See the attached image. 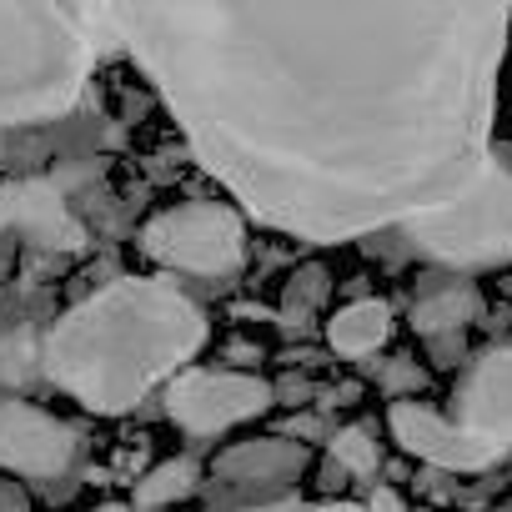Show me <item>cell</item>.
<instances>
[{
    "label": "cell",
    "mask_w": 512,
    "mask_h": 512,
    "mask_svg": "<svg viewBox=\"0 0 512 512\" xmlns=\"http://www.w3.org/2000/svg\"><path fill=\"white\" fill-rule=\"evenodd\" d=\"M206 347V312L161 277H121L71 307L41 342L46 377L81 407L131 412Z\"/></svg>",
    "instance_id": "2"
},
{
    "label": "cell",
    "mask_w": 512,
    "mask_h": 512,
    "mask_svg": "<svg viewBox=\"0 0 512 512\" xmlns=\"http://www.w3.org/2000/svg\"><path fill=\"white\" fill-rule=\"evenodd\" d=\"M482 312V292L467 282V277H442L432 282L417 307H412V327L427 337V342H442V337H462L467 322H477Z\"/></svg>",
    "instance_id": "12"
},
{
    "label": "cell",
    "mask_w": 512,
    "mask_h": 512,
    "mask_svg": "<svg viewBox=\"0 0 512 512\" xmlns=\"http://www.w3.org/2000/svg\"><path fill=\"white\" fill-rule=\"evenodd\" d=\"M382 387H387L392 397H397V392H417V387H422V372H417L412 362H402V357H397V362L382 372Z\"/></svg>",
    "instance_id": "17"
},
{
    "label": "cell",
    "mask_w": 512,
    "mask_h": 512,
    "mask_svg": "<svg viewBox=\"0 0 512 512\" xmlns=\"http://www.w3.org/2000/svg\"><path fill=\"white\" fill-rule=\"evenodd\" d=\"M141 251L166 272L226 282L246 262V221L226 201H181L141 226Z\"/></svg>",
    "instance_id": "5"
},
{
    "label": "cell",
    "mask_w": 512,
    "mask_h": 512,
    "mask_svg": "<svg viewBox=\"0 0 512 512\" xmlns=\"http://www.w3.org/2000/svg\"><path fill=\"white\" fill-rule=\"evenodd\" d=\"M502 151H507V146H502ZM507 161H512V151H507Z\"/></svg>",
    "instance_id": "23"
},
{
    "label": "cell",
    "mask_w": 512,
    "mask_h": 512,
    "mask_svg": "<svg viewBox=\"0 0 512 512\" xmlns=\"http://www.w3.org/2000/svg\"><path fill=\"white\" fill-rule=\"evenodd\" d=\"M367 507H372V512H407V507H402V497H397L392 487H382V492H377Z\"/></svg>",
    "instance_id": "19"
},
{
    "label": "cell",
    "mask_w": 512,
    "mask_h": 512,
    "mask_svg": "<svg viewBox=\"0 0 512 512\" xmlns=\"http://www.w3.org/2000/svg\"><path fill=\"white\" fill-rule=\"evenodd\" d=\"M0 231H16L21 241H31L41 251H81L86 246V226L66 211L61 191L41 176L0 186Z\"/></svg>",
    "instance_id": "9"
},
{
    "label": "cell",
    "mask_w": 512,
    "mask_h": 512,
    "mask_svg": "<svg viewBox=\"0 0 512 512\" xmlns=\"http://www.w3.org/2000/svg\"><path fill=\"white\" fill-rule=\"evenodd\" d=\"M81 462V432L31 402H0V472L61 482Z\"/></svg>",
    "instance_id": "7"
},
{
    "label": "cell",
    "mask_w": 512,
    "mask_h": 512,
    "mask_svg": "<svg viewBox=\"0 0 512 512\" xmlns=\"http://www.w3.org/2000/svg\"><path fill=\"white\" fill-rule=\"evenodd\" d=\"M332 462H337L347 477H372L377 462H382V452H377V442H372L367 427H342V432L332 437Z\"/></svg>",
    "instance_id": "16"
},
{
    "label": "cell",
    "mask_w": 512,
    "mask_h": 512,
    "mask_svg": "<svg viewBox=\"0 0 512 512\" xmlns=\"http://www.w3.org/2000/svg\"><path fill=\"white\" fill-rule=\"evenodd\" d=\"M196 487H201V467H196L191 457H166V462H156V467L136 482L131 507H136V512H161V507L186 502Z\"/></svg>",
    "instance_id": "14"
},
{
    "label": "cell",
    "mask_w": 512,
    "mask_h": 512,
    "mask_svg": "<svg viewBox=\"0 0 512 512\" xmlns=\"http://www.w3.org/2000/svg\"><path fill=\"white\" fill-rule=\"evenodd\" d=\"M91 76V31L66 0H0V126L66 116Z\"/></svg>",
    "instance_id": "3"
},
{
    "label": "cell",
    "mask_w": 512,
    "mask_h": 512,
    "mask_svg": "<svg viewBox=\"0 0 512 512\" xmlns=\"http://www.w3.org/2000/svg\"><path fill=\"white\" fill-rule=\"evenodd\" d=\"M392 337V307L387 302H352L327 322V342L337 357H372Z\"/></svg>",
    "instance_id": "13"
},
{
    "label": "cell",
    "mask_w": 512,
    "mask_h": 512,
    "mask_svg": "<svg viewBox=\"0 0 512 512\" xmlns=\"http://www.w3.org/2000/svg\"><path fill=\"white\" fill-rule=\"evenodd\" d=\"M0 512H31V502L16 482H0Z\"/></svg>",
    "instance_id": "18"
},
{
    "label": "cell",
    "mask_w": 512,
    "mask_h": 512,
    "mask_svg": "<svg viewBox=\"0 0 512 512\" xmlns=\"http://www.w3.org/2000/svg\"><path fill=\"white\" fill-rule=\"evenodd\" d=\"M277 387L251 372H176L166 387V412L186 437H221L236 422L262 417Z\"/></svg>",
    "instance_id": "6"
},
{
    "label": "cell",
    "mask_w": 512,
    "mask_h": 512,
    "mask_svg": "<svg viewBox=\"0 0 512 512\" xmlns=\"http://www.w3.org/2000/svg\"><path fill=\"white\" fill-rule=\"evenodd\" d=\"M302 397H312L307 382H282V387H277V402H302Z\"/></svg>",
    "instance_id": "20"
},
{
    "label": "cell",
    "mask_w": 512,
    "mask_h": 512,
    "mask_svg": "<svg viewBox=\"0 0 512 512\" xmlns=\"http://www.w3.org/2000/svg\"><path fill=\"white\" fill-rule=\"evenodd\" d=\"M312 452L297 442V437H251V442H236L216 457V482L246 492V497H272V492H287L302 472H307Z\"/></svg>",
    "instance_id": "11"
},
{
    "label": "cell",
    "mask_w": 512,
    "mask_h": 512,
    "mask_svg": "<svg viewBox=\"0 0 512 512\" xmlns=\"http://www.w3.org/2000/svg\"><path fill=\"white\" fill-rule=\"evenodd\" d=\"M292 512H372V507H357V502H317V507H292Z\"/></svg>",
    "instance_id": "21"
},
{
    "label": "cell",
    "mask_w": 512,
    "mask_h": 512,
    "mask_svg": "<svg viewBox=\"0 0 512 512\" xmlns=\"http://www.w3.org/2000/svg\"><path fill=\"white\" fill-rule=\"evenodd\" d=\"M452 417L497 447H512V342L487 347L452 392Z\"/></svg>",
    "instance_id": "10"
},
{
    "label": "cell",
    "mask_w": 512,
    "mask_h": 512,
    "mask_svg": "<svg viewBox=\"0 0 512 512\" xmlns=\"http://www.w3.org/2000/svg\"><path fill=\"white\" fill-rule=\"evenodd\" d=\"M322 302H327V272L307 267V272H297V277L287 282V292H282V322L297 332L307 317H317Z\"/></svg>",
    "instance_id": "15"
},
{
    "label": "cell",
    "mask_w": 512,
    "mask_h": 512,
    "mask_svg": "<svg viewBox=\"0 0 512 512\" xmlns=\"http://www.w3.org/2000/svg\"><path fill=\"white\" fill-rule=\"evenodd\" d=\"M412 251L447 272H487L512 262V161L502 146H492L487 171L447 206H432L422 216H407L397 226Z\"/></svg>",
    "instance_id": "4"
},
{
    "label": "cell",
    "mask_w": 512,
    "mask_h": 512,
    "mask_svg": "<svg viewBox=\"0 0 512 512\" xmlns=\"http://www.w3.org/2000/svg\"><path fill=\"white\" fill-rule=\"evenodd\" d=\"M201 171L272 231L352 241L492 161L512 0H101Z\"/></svg>",
    "instance_id": "1"
},
{
    "label": "cell",
    "mask_w": 512,
    "mask_h": 512,
    "mask_svg": "<svg viewBox=\"0 0 512 512\" xmlns=\"http://www.w3.org/2000/svg\"><path fill=\"white\" fill-rule=\"evenodd\" d=\"M387 427H392V437H397L402 452H412V457H422L427 467H442V472H487L507 452V447L487 442L482 432L462 427L457 417H437L432 407H422L412 397H397L392 402Z\"/></svg>",
    "instance_id": "8"
},
{
    "label": "cell",
    "mask_w": 512,
    "mask_h": 512,
    "mask_svg": "<svg viewBox=\"0 0 512 512\" xmlns=\"http://www.w3.org/2000/svg\"><path fill=\"white\" fill-rule=\"evenodd\" d=\"M91 512H136V507H126V502H101V507H91Z\"/></svg>",
    "instance_id": "22"
}]
</instances>
